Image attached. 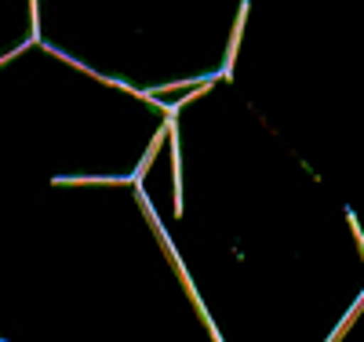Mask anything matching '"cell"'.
<instances>
[{"label":"cell","instance_id":"6da1fadb","mask_svg":"<svg viewBox=\"0 0 364 342\" xmlns=\"http://www.w3.org/2000/svg\"><path fill=\"white\" fill-rule=\"evenodd\" d=\"M245 18H248V4H240V15H237V26H233V37H230V51H226V62H223V77L233 73V58H237L240 33H245Z\"/></svg>","mask_w":364,"mask_h":342},{"label":"cell","instance_id":"7a4b0ae2","mask_svg":"<svg viewBox=\"0 0 364 342\" xmlns=\"http://www.w3.org/2000/svg\"><path fill=\"white\" fill-rule=\"evenodd\" d=\"M360 309H364V292H360V299H357V302H353V309H350V314H346V317H343V324H339V328H336V331H331V335H328V342H339V338H343V331H346V328H350V324H353V317H357V314H360Z\"/></svg>","mask_w":364,"mask_h":342},{"label":"cell","instance_id":"3957f363","mask_svg":"<svg viewBox=\"0 0 364 342\" xmlns=\"http://www.w3.org/2000/svg\"><path fill=\"white\" fill-rule=\"evenodd\" d=\"M346 219H350V226H353V237H357V244H360V255H364V230L357 226V215H353V211H346Z\"/></svg>","mask_w":364,"mask_h":342}]
</instances>
